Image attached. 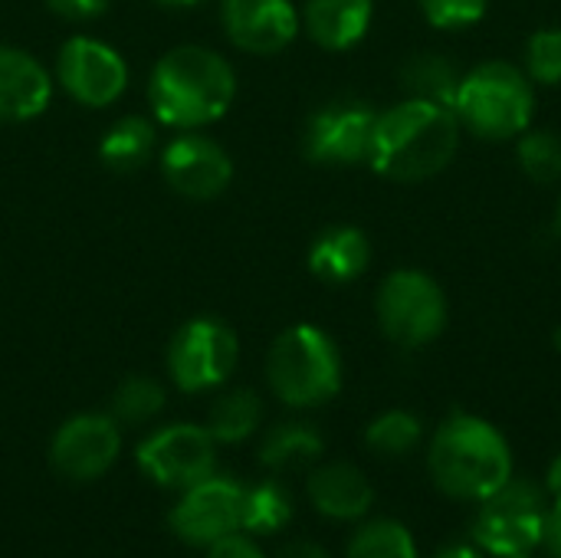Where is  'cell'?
Here are the masks:
<instances>
[{
    "label": "cell",
    "instance_id": "obj_39",
    "mask_svg": "<svg viewBox=\"0 0 561 558\" xmlns=\"http://www.w3.org/2000/svg\"><path fill=\"white\" fill-rule=\"evenodd\" d=\"M556 349H559V352H561V326H559V329H556Z\"/></svg>",
    "mask_w": 561,
    "mask_h": 558
},
{
    "label": "cell",
    "instance_id": "obj_7",
    "mask_svg": "<svg viewBox=\"0 0 561 558\" xmlns=\"http://www.w3.org/2000/svg\"><path fill=\"white\" fill-rule=\"evenodd\" d=\"M381 332L401 349H421L447 329V296L424 270H394L375 296Z\"/></svg>",
    "mask_w": 561,
    "mask_h": 558
},
{
    "label": "cell",
    "instance_id": "obj_30",
    "mask_svg": "<svg viewBox=\"0 0 561 558\" xmlns=\"http://www.w3.org/2000/svg\"><path fill=\"white\" fill-rule=\"evenodd\" d=\"M490 0H421V13L437 30H467L486 16Z\"/></svg>",
    "mask_w": 561,
    "mask_h": 558
},
{
    "label": "cell",
    "instance_id": "obj_23",
    "mask_svg": "<svg viewBox=\"0 0 561 558\" xmlns=\"http://www.w3.org/2000/svg\"><path fill=\"white\" fill-rule=\"evenodd\" d=\"M260 418H263V405H260L256 391L233 388L210 405L207 431L217 444H240L260 428Z\"/></svg>",
    "mask_w": 561,
    "mask_h": 558
},
{
    "label": "cell",
    "instance_id": "obj_40",
    "mask_svg": "<svg viewBox=\"0 0 561 558\" xmlns=\"http://www.w3.org/2000/svg\"><path fill=\"white\" fill-rule=\"evenodd\" d=\"M519 558H533V556H519Z\"/></svg>",
    "mask_w": 561,
    "mask_h": 558
},
{
    "label": "cell",
    "instance_id": "obj_26",
    "mask_svg": "<svg viewBox=\"0 0 561 558\" xmlns=\"http://www.w3.org/2000/svg\"><path fill=\"white\" fill-rule=\"evenodd\" d=\"M348 558H421L414 536L408 526L398 520H371L365 523L352 543H348Z\"/></svg>",
    "mask_w": 561,
    "mask_h": 558
},
{
    "label": "cell",
    "instance_id": "obj_38",
    "mask_svg": "<svg viewBox=\"0 0 561 558\" xmlns=\"http://www.w3.org/2000/svg\"><path fill=\"white\" fill-rule=\"evenodd\" d=\"M556 227H559V234H561V197H559V210H556Z\"/></svg>",
    "mask_w": 561,
    "mask_h": 558
},
{
    "label": "cell",
    "instance_id": "obj_35",
    "mask_svg": "<svg viewBox=\"0 0 561 558\" xmlns=\"http://www.w3.org/2000/svg\"><path fill=\"white\" fill-rule=\"evenodd\" d=\"M546 497L561 506V454L549 464V474H546Z\"/></svg>",
    "mask_w": 561,
    "mask_h": 558
},
{
    "label": "cell",
    "instance_id": "obj_21",
    "mask_svg": "<svg viewBox=\"0 0 561 558\" xmlns=\"http://www.w3.org/2000/svg\"><path fill=\"white\" fill-rule=\"evenodd\" d=\"M154 155V125L141 115L118 118L99 141V158L112 171H138Z\"/></svg>",
    "mask_w": 561,
    "mask_h": 558
},
{
    "label": "cell",
    "instance_id": "obj_4",
    "mask_svg": "<svg viewBox=\"0 0 561 558\" xmlns=\"http://www.w3.org/2000/svg\"><path fill=\"white\" fill-rule=\"evenodd\" d=\"M536 89L533 79L503 59L480 62L467 76H460V89L454 99V115L460 128L486 141H506L523 135L533 125Z\"/></svg>",
    "mask_w": 561,
    "mask_h": 558
},
{
    "label": "cell",
    "instance_id": "obj_9",
    "mask_svg": "<svg viewBox=\"0 0 561 558\" xmlns=\"http://www.w3.org/2000/svg\"><path fill=\"white\" fill-rule=\"evenodd\" d=\"M378 115L381 112H375L371 102L352 95L319 105L306 122L302 155L312 164H329V168H352L368 161Z\"/></svg>",
    "mask_w": 561,
    "mask_h": 558
},
{
    "label": "cell",
    "instance_id": "obj_25",
    "mask_svg": "<svg viewBox=\"0 0 561 558\" xmlns=\"http://www.w3.org/2000/svg\"><path fill=\"white\" fill-rule=\"evenodd\" d=\"M421 437H424L421 418L411 411H401V408L378 414L365 431V444L378 457H404L421 444Z\"/></svg>",
    "mask_w": 561,
    "mask_h": 558
},
{
    "label": "cell",
    "instance_id": "obj_20",
    "mask_svg": "<svg viewBox=\"0 0 561 558\" xmlns=\"http://www.w3.org/2000/svg\"><path fill=\"white\" fill-rule=\"evenodd\" d=\"M325 444H322V434L306 424V421H286V424H276L263 444H260V460L263 467L270 470H299V467H309L322 457Z\"/></svg>",
    "mask_w": 561,
    "mask_h": 558
},
{
    "label": "cell",
    "instance_id": "obj_2",
    "mask_svg": "<svg viewBox=\"0 0 561 558\" xmlns=\"http://www.w3.org/2000/svg\"><path fill=\"white\" fill-rule=\"evenodd\" d=\"M237 99L233 66L207 46H178L164 53L148 82V102L161 125L194 132L227 115Z\"/></svg>",
    "mask_w": 561,
    "mask_h": 558
},
{
    "label": "cell",
    "instance_id": "obj_17",
    "mask_svg": "<svg viewBox=\"0 0 561 558\" xmlns=\"http://www.w3.org/2000/svg\"><path fill=\"white\" fill-rule=\"evenodd\" d=\"M309 500L322 516L355 523V520L368 516V510L375 503V490L358 467L339 460V464H322L312 470Z\"/></svg>",
    "mask_w": 561,
    "mask_h": 558
},
{
    "label": "cell",
    "instance_id": "obj_18",
    "mask_svg": "<svg viewBox=\"0 0 561 558\" xmlns=\"http://www.w3.org/2000/svg\"><path fill=\"white\" fill-rule=\"evenodd\" d=\"M371 0H306L302 26L322 49L342 53L365 39L371 26Z\"/></svg>",
    "mask_w": 561,
    "mask_h": 558
},
{
    "label": "cell",
    "instance_id": "obj_16",
    "mask_svg": "<svg viewBox=\"0 0 561 558\" xmlns=\"http://www.w3.org/2000/svg\"><path fill=\"white\" fill-rule=\"evenodd\" d=\"M53 79L46 66L16 46H0V122H30L46 112Z\"/></svg>",
    "mask_w": 561,
    "mask_h": 558
},
{
    "label": "cell",
    "instance_id": "obj_37",
    "mask_svg": "<svg viewBox=\"0 0 561 558\" xmlns=\"http://www.w3.org/2000/svg\"><path fill=\"white\" fill-rule=\"evenodd\" d=\"M154 3H164V7H197L201 0H154Z\"/></svg>",
    "mask_w": 561,
    "mask_h": 558
},
{
    "label": "cell",
    "instance_id": "obj_27",
    "mask_svg": "<svg viewBox=\"0 0 561 558\" xmlns=\"http://www.w3.org/2000/svg\"><path fill=\"white\" fill-rule=\"evenodd\" d=\"M523 171L536 184H556L561 181V138L552 128H526L516 145Z\"/></svg>",
    "mask_w": 561,
    "mask_h": 558
},
{
    "label": "cell",
    "instance_id": "obj_28",
    "mask_svg": "<svg viewBox=\"0 0 561 558\" xmlns=\"http://www.w3.org/2000/svg\"><path fill=\"white\" fill-rule=\"evenodd\" d=\"M164 408V388L154 378L135 375L118 385L112 398V411L122 424H145Z\"/></svg>",
    "mask_w": 561,
    "mask_h": 558
},
{
    "label": "cell",
    "instance_id": "obj_3",
    "mask_svg": "<svg viewBox=\"0 0 561 558\" xmlns=\"http://www.w3.org/2000/svg\"><path fill=\"white\" fill-rule=\"evenodd\" d=\"M427 467L450 500L483 503L513 480V451L490 421L460 411L437 428Z\"/></svg>",
    "mask_w": 561,
    "mask_h": 558
},
{
    "label": "cell",
    "instance_id": "obj_10",
    "mask_svg": "<svg viewBox=\"0 0 561 558\" xmlns=\"http://www.w3.org/2000/svg\"><path fill=\"white\" fill-rule=\"evenodd\" d=\"M217 441L207 428L197 424H171L154 431L138 444V467L158 487L187 490L214 474Z\"/></svg>",
    "mask_w": 561,
    "mask_h": 558
},
{
    "label": "cell",
    "instance_id": "obj_19",
    "mask_svg": "<svg viewBox=\"0 0 561 558\" xmlns=\"http://www.w3.org/2000/svg\"><path fill=\"white\" fill-rule=\"evenodd\" d=\"M368 263H371V243L358 227H348V224H335L322 230L309 247L312 276L332 286L358 280L368 270Z\"/></svg>",
    "mask_w": 561,
    "mask_h": 558
},
{
    "label": "cell",
    "instance_id": "obj_12",
    "mask_svg": "<svg viewBox=\"0 0 561 558\" xmlns=\"http://www.w3.org/2000/svg\"><path fill=\"white\" fill-rule=\"evenodd\" d=\"M240 503L243 487L227 477H204L187 487L184 497L171 510V529L178 539L191 546H210L240 529Z\"/></svg>",
    "mask_w": 561,
    "mask_h": 558
},
{
    "label": "cell",
    "instance_id": "obj_31",
    "mask_svg": "<svg viewBox=\"0 0 561 558\" xmlns=\"http://www.w3.org/2000/svg\"><path fill=\"white\" fill-rule=\"evenodd\" d=\"M46 7H49L53 13H59L62 20L82 23V20L102 16V13L108 10V0H46Z\"/></svg>",
    "mask_w": 561,
    "mask_h": 558
},
{
    "label": "cell",
    "instance_id": "obj_36",
    "mask_svg": "<svg viewBox=\"0 0 561 558\" xmlns=\"http://www.w3.org/2000/svg\"><path fill=\"white\" fill-rule=\"evenodd\" d=\"M434 558H483V553L473 543H450V546L437 549Z\"/></svg>",
    "mask_w": 561,
    "mask_h": 558
},
{
    "label": "cell",
    "instance_id": "obj_32",
    "mask_svg": "<svg viewBox=\"0 0 561 558\" xmlns=\"http://www.w3.org/2000/svg\"><path fill=\"white\" fill-rule=\"evenodd\" d=\"M207 558H263V553H260V546H256V543H250L247 536L230 533V536H224V539L210 543V553H207Z\"/></svg>",
    "mask_w": 561,
    "mask_h": 558
},
{
    "label": "cell",
    "instance_id": "obj_1",
    "mask_svg": "<svg viewBox=\"0 0 561 558\" xmlns=\"http://www.w3.org/2000/svg\"><path fill=\"white\" fill-rule=\"evenodd\" d=\"M460 151V122L454 109L404 99L378 115L368 164L375 174L398 184H421L440 174Z\"/></svg>",
    "mask_w": 561,
    "mask_h": 558
},
{
    "label": "cell",
    "instance_id": "obj_29",
    "mask_svg": "<svg viewBox=\"0 0 561 558\" xmlns=\"http://www.w3.org/2000/svg\"><path fill=\"white\" fill-rule=\"evenodd\" d=\"M526 76L533 86H559L561 82V30H536L526 43Z\"/></svg>",
    "mask_w": 561,
    "mask_h": 558
},
{
    "label": "cell",
    "instance_id": "obj_22",
    "mask_svg": "<svg viewBox=\"0 0 561 558\" xmlns=\"http://www.w3.org/2000/svg\"><path fill=\"white\" fill-rule=\"evenodd\" d=\"M401 86H404L408 99H427V102L454 109V99L460 89V72L444 56L417 53L401 66Z\"/></svg>",
    "mask_w": 561,
    "mask_h": 558
},
{
    "label": "cell",
    "instance_id": "obj_33",
    "mask_svg": "<svg viewBox=\"0 0 561 558\" xmlns=\"http://www.w3.org/2000/svg\"><path fill=\"white\" fill-rule=\"evenodd\" d=\"M542 546L552 558H561V506L552 503L549 516H546V529H542Z\"/></svg>",
    "mask_w": 561,
    "mask_h": 558
},
{
    "label": "cell",
    "instance_id": "obj_6",
    "mask_svg": "<svg viewBox=\"0 0 561 558\" xmlns=\"http://www.w3.org/2000/svg\"><path fill=\"white\" fill-rule=\"evenodd\" d=\"M549 497L539 483L513 477L503 490L486 497L473 516L470 543L493 558L533 556L542 546Z\"/></svg>",
    "mask_w": 561,
    "mask_h": 558
},
{
    "label": "cell",
    "instance_id": "obj_13",
    "mask_svg": "<svg viewBox=\"0 0 561 558\" xmlns=\"http://www.w3.org/2000/svg\"><path fill=\"white\" fill-rule=\"evenodd\" d=\"M118 451H122V434L112 418L76 414L56 431L49 460L69 480H95L115 464Z\"/></svg>",
    "mask_w": 561,
    "mask_h": 558
},
{
    "label": "cell",
    "instance_id": "obj_24",
    "mask_svg": "<svg viewBox=\"0 0 561 558\" xmlns=\"http://www.w3.org/2000/svg\"><path fill=\"white\" fill-rule=\"evenodd\" d=\"M289 520H293V493L279 480H263V483L243 487L240 529L270 536V533H279Z\"/></svg>",
    "mask_w": 561,
    "mask_h": 558
},
{
    "label": "cell",
    "instance_id": "obj_14",
    "mask_svg": "<svg viewBox=\"0 0 561 558\" xmlns=\"http://www.w3.org/2000/svg\"><path fill=\"white\" fill-rule=\"evenodd\" d=\"M161 171L178 194L191 201H210L227 191L233 161L217 141L197 132H184L161 151Z\"/></svg>",
    "mask_w": 561,
    "mask_h": 558
},
{
    "label": "cell",
    "instance_id": "obj_15",
    "mask_svg": "<svg viewBox=\"0 0 561 558\" xmlns=\"http://www.w3.org/2000/svg\"><path fill=\"white\" fill-rule=\"evenodd\" d=\"M220 20L230 43L253 56L286 49L299 33V13L289 0H224Z\"/></svg>",
    "mask_w": 561,
    "mask_h": 558
},
{
    "label": "cell",
    "instance_id": "obj_11",
    "mask_svg": "<svg viewBox=\"0 0 561 558\" xmlns=\"http://www.w3.org/2000/svg\"><path fill=\"white\" fill-rule=\"evenodd\" d=\"M56 79L79 105L105 109L122 99L128 86V66L108 43L72 36L56 56Z\"/></svg>",
    "mask_w": 561,
    "mask_h": 558
},
{
    "label": "cell",
    "instance_id": "obj_8",
    "mask_svg": "<svg viewBox=\"0 0 561 558\" xmlns=\"http://www.w3.org/2000/svg\"><path fill=\"white\" fill-rule=\"evenodd\" d=\"M240 358V342L230 326L210 316L184 322L168 345V372L181 391H207L224 385Z\"/></svg>",
    "mask_w": 561,
    "mask_h": 558
},
{
    "label": "cell",
    "instance_id": "obj_34",
    "mask_svg": "<svg viewBox=\"0 0 561 558\" xmlns=\"http://www.w3.org/2000/svg\"><path fill=\"white\" fill-rule=\"evenodd\" d=\"M276 558H329V556H325V549H322V546H316V543H309V539H299V543L283 546V553H279Z\"/></svg>",
    "mask_w": 561,
    "mask_h": 558
},
{
    "label": "cell",
    "instance_id": "obj_5",
    "mask_svg": "<svg viewBox=\"0 0 561 558\" xmlns=\"http://www.w3.org/2000/svg\"><path fill=\"white\" fill-rule=\"evenodd\" d=\"M273 395L289 408H319L342 388V355L329 332L319 326L286 329L266 358Z\"/></svg>",
    "mask_w": 561,
    "mask_h": 558
}]
</instances>
